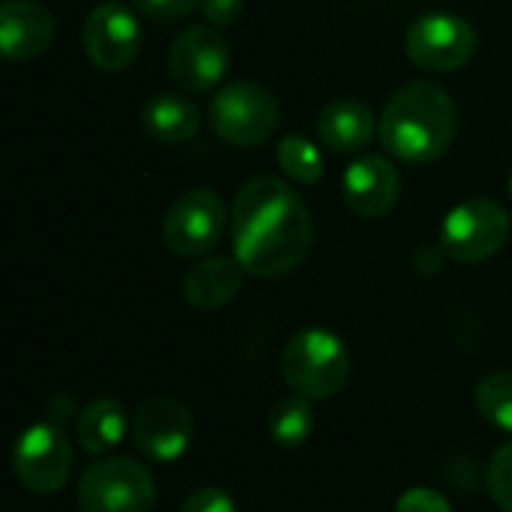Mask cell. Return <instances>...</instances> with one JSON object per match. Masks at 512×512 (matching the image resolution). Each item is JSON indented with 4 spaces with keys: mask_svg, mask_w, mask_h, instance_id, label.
I'll return each instance as SVG.
<instances>
[{
    "mask_svg": "<svg viewBox=\"0 0 512 512\" xmlns=\"http://www.w3.org/2000/svg\"><path fill=\"white\" fill-rule=\"evenodd\" d=\"M234 258L249 276L279 279L297 270L315 243L303 198L276 177H252L231 207Z\"/></svg>",
    "mask_w": 512,
    "mask_h": 512,
    "instance_id": "6da1fadb",
    "label": "cell"
},
{
    "mask_svg": "<svg viewBox=\"0 0 512 512\" xmlns=\"http://www.w3.org/2000/svg\"><path fill=\"white\" fill-rule=\"evenodd\" d=\"M378 138L384 150L402 162H438L456 138V105L444 87L411 81L390 96L378 120Z\"/></svg>",
    "mask_w": 512,
    "mask_h": 512,
    "instance_id": "7a4b0ae2",
    "label": "cell"
},
{
    "mask_svg": "<svg viewBox=\"0 0 512 512\" xmlns=\"http://www.w3.org/2000/svg\"><path fill=\"white\" fill-rule=\"evenodd\" d=\"M279 369L291 393L309 402H324L342 393V387L348 384L351 354L336 333L306 327L288 339Z\"/></svg>",
    "mask_w": 512,
    "mask_h": 512,
    "instance_id": "3957f363",
    "label": "cell"
},
{
    "mask_svg": "<svg viewBox=\"0 0 512 512\" xmlns=\"http://www.w3.org/2000/svg\"><path fill=\"white\" fill-rule=\"evenodd\" d=\"M207 120L225 144L258 147L279 126V102L264 84L234 81L213 96Z\"/></svg>",
    "mask_w": 512,
    "mask_h": 512,
    "instance_id": "277c9868",
    "label": "cell"
},
{
    "mask_svg": "<svg viewBox=\"0 0 512 512\" xmlns=\"http://www.w3.org/2000/svg\"><path fill=\"white\" fill-rule=\"evenodd\" d=\"M153 507V474L135 459H102L78 480V512H153Z\"/></svg>",
    "mask_w": 512,
    "mask_h": 512,
    "instance_id": "5b68a950",
    "label": "cell"
},
{
    "mask_svg": "<svg viewBox=\"0 0 512 512\" xmlns=\"http://www.w3.org/2000/svg\"><path fill=\"white\" fill-rule=\"evenodd\" d=\"M510 240V216L492 198H468L456 204L441 225V249L456 264H483Z\"/></svg>",
    "mask_w": 512,
    "mask_h": 512,
    "instance_id": "8992f818",
    "label": "cell"
},
{
    "mask_svg": "<svg viewBox=\"0 0 512 512\" xmlns=\"http://www.w3.org/2000/svg\"><path fill=\"white\" fill-rule=\"evenodd\" d=\"M12 474L30 495H57L72 474L66 432L51 420L27 426L12 447Z\"/></svg>",
    "mask_w": 512,
    "mask_h": 512,
    "instance_id": "52a82bcc",
    "label": "cell"
},
{
    "mask_svg": "<svg viewBox=\"0 0 512 512\" xmlns=\"http://www.w3.org/2000/svg\"><path fill=\"white\" fill-rule=\"evenodd\" d=\"M405 51L426 72H456L477 54V30L462 15L429 12L408 27Z\"/></svg>",
    "mask_w": 512,
    "mask_h": 512,
    "instance_id": "ba28073f",
    "label": "cell"
},
{
    "mask_svg": "<svg viewBox=\"0 0 512 512\" xmlns=\"http://www.w3.org/2000/svg\"><path fill=\"white\" fill-rule=\"evenodd\" d=\"M225 219V204L213 189H189L168 207L162 243L177 258H201L222 240Z\"/></svg>",
    "mask_w": 512,
    "mask_h": 512,
    "instance_id": "9c48e42d",
    "label": "cell"
},
{
    "mask_svg": "<svg viewBox=\"0 0 512 512\" xmlns=\"http://www.w3.org/2000/svg\"><path fill=\"white\" fill-rule=\"evenodd\" d=\"M231 66V51L219 27L195 24L186 27L168 51V72L177 87L186 93H207L213 90Z\"/></svg>",
    "mask_w": 512,
    "mask_h": 512,
    "instance_id": "30bf717a",
    "label": "cell"
},
{
    "mask_svg": "<svg viewBox=\"0 0 512 512\" xmlns=\"http://www.w3.org/2000/svg\"><path fill=\"white\" fill-rule=\"evenodd\" d=\"M81 42L87 60L102 72H123L141 54V24L123 3H102L84 18Z\"/></svg>",
    "mask_w": 512,
    "mask_h": 512,
    "instance_id": "8fae6325",
    "label": "cell"
},
{
    "mask_svg": "<svg viewBox=\"0 0 512 512\" xmlns=\"http://www.w3.org/2000/svg\"><path fill=\"white\" fill-rule=\"evenodd\" d=\"M129 435H132L135 450L144 459L174 462L189 450L195 438V423L186 405H180L177 399L153 396L129 420Z\"/></svg>",
    "mask_w": 512,
    "mask_h": 512,
    "instance_id": "7c38bea8",
    "label": "cell"
},
{
    "mask_svg": "<svg viewBox=\"0 0 512 512\" xmlns=\"http://www.w3.org/2000/svg\"><path fill=\"white\" fill-rule=\"evenodd\" d=\"M342 195L354 216L384 219L402 195V177L384 156H360L342 174Z\"/></svg>",
    "mask_w": 512,
    "mask_h": 512,
    "instance_id": "4fadbf2b",
    "label": "cell"
},
{
    "mask_svg": "<svg viewBox=\"0 0 512 512\" xmlns=\"http://www.w3.org/2000/svg\"><path fill=\"white\" fill-rule=\"evenodd\" d=\"M54 42V15L39 0H6L0 6V51L6 60H33Z\"/></svg>",
    "mask_w": 512,
    "mask_h": 512,
    "instance_id": "5bb4252c",
    "label": "cell"
},
{
    "mask_svg": "<svg viewBox=\"0 0 512 512\" xmlns=\"http://www.w3.org/2000/svg\"><path fill=\"white\" fill-rule=\"evenodd\" d=\"M243 267L237 258H201L183 276V300L198 312H216L228 306L243 288Z\"/></svg>",
    "mask_w": 512,
    "mask_h": 512,
    "instance_id": "9a60e30c",
    "label": "cell"
},
{
    "mask_svg": "<svg viewBox=\"0 0 512 512\" xmlns=\"http://www.w3.org/2000/svg\"><path fill=\"white\" fill-rule=\"evenodd\" d=\"M378 120L360 99H333L318 114V135L336 153H360L372 144Z\"/></svg>",
    "mask_w": 512,
    "mask_h": 512,
    "instance_id": "2e32d148",
    "label": "cell"
},
{
    "mask_svg": "<svg viewBox=\"0 0 512 512\" xmlns=\"http://www.w3.org/2000/svg\"><path fill=\"white\" fill-rule=\"evenodd\" d=\"M141 126L159 144H183L198 132L201 111L183 93H156L141 108Z\"/></svg>",
    "mask_w": 512,
    "mask_h": 512,
    "instance_id": "e0dca14e",
    "label": "cell"
},
{
    "mask_svg": "<svg viewBox=\"0 0 512 512\" xmlns=\"http://www.w3.org/2000/svg\"><path fill=\"white\" fill-rule=\"evenodd\" d=\"M126 408L111 399V396H99L90 405H84V411L75 420V441L81 444V450L87 456H102L111 453L123 435H126Z\"/></svg>",
    "mask_w": 512,
    "mask_h": 512,
    "instance_id": "ac0fdd59",
    "label": "cell"
},
{
    "mask_svg": "<svg viewBox=\"0 0 512 512\" xmlns=\"http://www.w3.org/2000/svg\"><path fill=\"white\" fill-rule=\"evenodd\" d=\"M267 432L270 438L285 447V450H297L303 447L312 432H315V411H312V402L303 399V396H285L279 399L270 414H267Z\"/></svg>",
    "mask_w": 512,
    "mask_h": 512,
    "instance_id": "d6986e66",
    "label": "cell"
},
{
    "mask_svg": "<svg viewBox=\"0 0 512 512\" xmlns=\"http://www.w3.org/2000/svg\"><path fill=\"white\" fill-rule=\"evenodd\" d=\"M276 159L279 168L303 186H312L324 177V156L306 135H285L279 141Z\"/></svg>",
    "mask_w": 512,
    "mask_h": 512,
    "instance_id": "ffe728a7",
    "label": "cell"
},
{
    "mask_svg": "<svg viewBox=\"0 0 512 512\" xmlns=\"http://www.w3.org/2000/svg\"><path fill=\"white\" fill-rule=\"evenodd\" d=\"M477 411L501 432H512V372H489L477 384Z\"/></svg>",
    "mask_w": 512,
    "mask_h": 512,
    "instance_id": "44dd1931",
    "label": "cell"
},
{
    "mask_svg": "<svg viewBox=\"0 0 512 512\" xmlns=\"http://www.w3.org/2000/svg\"><path fill=\"white\" fill-rule=\"evenodd\" d=\"M486 483H489L492 501L504 512H512V441L492 456L489 471H486Z\"/></svg>",
    "mask_w": 512,
    "mask_h": 512,
    "instance_id": "7402d4cb",
    "label": "cell"
},
{
    "mask_svg": "<svg viewBox=\"0 0 512 512\" xmlns=\"http://www.w3.org/2000/svg\"><path fill=\"white\" fill-rule=\"evenodd\" d=\"M180 512H240L234 498L225 492V489H216V486H207V489H198L192 492Z\"/></svg>",
    "mask_w": 512,
    "mask_h": 512,
    "instance_id": "603a6c76",
    "label": "cell"
},
{
    "mask_svg": "<svg viewBox=\"0 0 512 512\" xmlns=\"http://www.w3.org/2000/svg\"><path fill=\"white\" fill-rule=\"evenodd\" d=\"M396 512H453V507L441 492L414 486L396 501Z\"/></svg>",
    "mask_w": 512,
    "mask_h": 512,
    "instance_id": "cb8c5ba5",
    "label": "cell"
},
{
    "mask_svg": "<svg viewBox=\"0 0 512 512\" xmlns=\"http://www.w3.org/2000/svg\"><path fill=\"white\" fill-rule=\"evenodd\" d=\"M198 0H132V6L156 21H174L183 18Z\"/></svg>",
    "mask_w": 512,
    "mask_h": 512,
    "instance_id": "d4e9b609",
    "label": "cell"
},
{
    "mask_svg": "<svg viewBox=\"0 0 512 512\" xmlns=\"http://www.w3.org/2000/svg\"><path fill=\"white\" fill-rule=\"evenodd\" d=\"M201 12H204L207 24L228 27L243 15V0H201Z\"/></svg>",
    "mask_w": 512,
    "mask_h": 512,
    "instance_id": "484cf974",
    "label": "cell"
},
{
    "mask_svg": "<svg viewBox=\"0 0 512 512\" xmlns=\"http://www.w3.org/2000/svg\"><path fill=\"white\" fill-rule=\"evenodd\" d=\"M510 192H512V174H510Z\"/></svg>",
    "mask_w": 512,
    "mask_h": 512,
    "instance_id": "4316f807",
    "label": "cell"
}]
</instances>
